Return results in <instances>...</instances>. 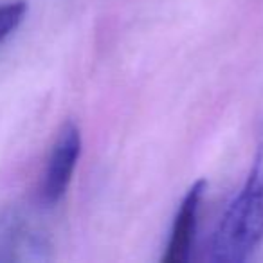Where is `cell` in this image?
I'll return each instance as SVG.
<instances>
[{
    "label": "cell",
    "mask_w": 263,
    "mask_h": 263,
    "mask_svg": "<svg viewBox=\"0 0 263 263\" xmlns=\"http://www.w3.org/2000/svg\"><path fill=\"white\" fill-rule=\"evenodd\" d=\"M263 238V146L251 175L231 202L211 240L209 259L240 263L249 258Z\"/></svg>",
    "instance_id": "cell-1"
},
{
    "label": "cell",
    "mask_w": 263,
    "mask_h": 263,
    "mask_svg": "<svg viewBox=\"0 0 263 263\" xmlns=\"http://www.w3.org/2000/svg\"><path fill=\"white\" fill-rule=\"evenodd\" d=\"M80 128L72 121H67L60 130L54 144H52L47 168H45L44 173V180H42L40 197L44 204L54 205L67 193V187L72 180L74 170H76V164L80 161Z\"/></svg>",
    "instance_id": "cell-2"
},
{
    "label": "cell",
    "mask_w": 263,
    "mask_h": 263,
    "mask_svg": "<svg viewBox=\"0 0 263 263\" xmlns=\"http://www.w3.org/2000/svg\"><path fill=\"white\" fill-rule=\"evenodd\" d=\"M204 191L205 180L200 179L184 195L182 202L179 205V211L175 215V222H173L168 247H166V254L161 259L162 263H186L190 259Z\"/></svg>",
    "instance_id": "cell-3"
},
{
    "label": "cell",
    "mask_w": 263,
    "mask_h": 263,
    "mask_svg": "<svg viewBox=\"0 0 263 263\" xmlns=\"http://www.w3.org/2000/svg\"><path fill=\"white\" fill-rule=\"evenodd\" d=\"M42 238L16 215H0V261L38 258Z\"/></svg>",
    "instance_id": "cell-4"
},
{
    "label": "cell",
    "mask_w": 263,
    "mask_h": 263,
    "mask_svg": "<svg viewBox=\"0 0 263 263\" xmlns=\"http://www.w3.org/2000/svg\"><path fill=\"white\" fill-rule=\"evenodd\" d=\"M27 15V2L26 0H13L0 4V42H4L11 36L18 26L24 22Z\"/></svg>",
    "instance_id": "cell-5"
}]
</instances>
